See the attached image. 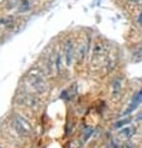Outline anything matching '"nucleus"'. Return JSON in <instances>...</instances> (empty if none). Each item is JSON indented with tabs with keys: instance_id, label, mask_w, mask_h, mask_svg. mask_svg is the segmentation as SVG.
<instances>
[{
	"instance_id": "nucleus-1",
	"label": "nucleus",
	"mask_w": 142,
	"mask_h": 148,
	"mask_svg": "<svg viewBox=\"0 0 142 148\" xmlns=\"http://www.w3.org/2000/svg\"><path fill=\"white\" fill-rule=\"evenodd\" d=\"M23 86L42 98L48 95L50 90L49 77L47 75V73L44 72V69L40 66L39 63L34 64L24 74Z\"/></svg>"
},
{
	"instance_id": "nucleus-2",
	"label": "nucleus",
	"mask_w": 142,
	"mask_h": 148,
	"mask_svg": "<svg viewBox=\"0 0 142 148\" xmlns=\"http://www.w3.org/2000/svg\"><path fill=\"white\" fill-rule=\"evenodd\" d=\"M92 42H93V34H91V33L79 34L76 38V59H74V65L78 69H81V66L84 65L85 59L89 57Z\"/></svg>"
},
{
	"instance_id": "nucleus-3",
	"label": "nucleus",
	"mask_w": 142,
	"mask_h": 148,
	"mask_svg": "<svg viewBox=\"0 0 142 148\" xmlns=\"http://www.w3.org/2000/svg\"><path fill=\"white\" fill-rule=\"evenodd\" d=\"M10 127L13 128V131L18 138L23 140L32 138V133H33L32 121L24 114L13 113V116L10 117Z\"/></svg>"
},
{
	"instance_id": "nucleus-4",
	"label": "nucleus",
	"mask_w": 142,
	"mask_h": 148,
	"mask_svg": "<svg viewBox=\"0 0 142 148\" xmlns=\"http://www.w3.org/2000/svg\"><path fill=\"white\" fill-rule=\"evenodd\" d=\"M61 48L63 58H64V65L65 69L69 70L74 65V59H76V39L73 35H67L65 38L62 39Z\"/></svg>"
},
{
	"instance_id": "nucleus-5",
	"label": "nucleus",
	"mask_w": 142,
	"mask_h": 148,
	"mask_svg": "<svg viewBox=\"0 0 142 148\" xmlns=\"http://www.w3.org/2000/svg\"><path fill=\"white\" fill-rule=\"evenodd\" d=\"M35 9H37V4L33 0H17L15 14L18 16L30 15Z\"/></svg>"
},
{
	"instance_id": "nucleus-6",
	"label": "nucleus",
	"mask_w": 142,
	"mask_h": 148,
	"mask_svg": "<svg viewBox=\"0 0 142 148\" xmlns=\"http://www.w3.org/2000/svg\"><path fill=\"white\" fill-rule=\"evenodd\" d=\"M122 87H123V75H114L111 78L110 82V89H111V97L112 99H119L122 94Z\"/></svg>"
},
{
	"instance_id": "nucleus-7",
	"label": "nucleus",
	"mask_w": 142,
	"mask_h": 148,
	"mask_svg": "<svg viewBox=\"0 0 142 148\" xmlns=\"http://www.w3.org/2000/svg\"><path fill=\"white\" fill-rule=\"evenodd\" d=\"M141 103H142V88L138 89L137 92H134V94L132 95V99H131L130 106L127 107V109L123 112L122 116H128V114H131L138 106L141 104Z\"/></svg>"
},
{
	"instance_id": "nucleus-8",
	"label": "nucleus",
	"mask_w": 142,
	"mask_h": 148,
	"mask_svg": "<svg viewBox=\"0 0 142 148\" xmlns=\"http://www.w3.org/2000/svg\"><path fill=\"white\" fill-rule=\"evenodd\" d=\"M137 132V128L136 125H128V127H125L122 129H119L118 134H117V138L118 139H122V140H131L134 137Z\"/></svg>"
},
{
	"instance_id": "nucleus-9",
	"label": "nucleus",
	"mask_w": 142,
	"mask_h": 148,
	"mask_svg": "<svg viewBox=\"0 0 142 148\" xmlns=\"http://www.w3.org/2000/svg\"><path fill=\"white\" fill-rule=\"evenodd\" d=\"M93 132H94V128H93L92 125H83V128H82V139H83L84 142L88 140L92 137Z\"/></svg>"
},
{
	"instance_id": "nucleus-10",
	"label": "nucleus",
	"mask_w": 142,
	"mask_h": 148,
	"mask_svg": "<svg viewBox=\"0 0 142 148\" xmlns=\"http://www.w3.org/2000/svg\"><path fill=\"white\" fill-rule=\"evenodd\" d=\"M73 132H74V121L73 119H69L65 123V125H64V134L67 137H70V136L73 134Z\"/></svg>"
},
{
	"instance_id": "nucleus-11",
	"label": "nucleus",
	"mask_w": 142,
	"mask_h": 148,
	"mask_svg": "<svg viewBox=\"0 0 142 148\" xmlns=\"http://www.w3.org/2000/svg\"><path fill=\"white\" fill-rule=\"evenodd\" d=\"M132 59L133 62H140L142 60V47H137L132 51Z\"/></svg>"
},
{
	"instance_id": "nucleus-12",
	"label": "nucleus",
	"mask_w": 142,
	"mask_h": 148,
	"mask_svg": "<svg viewBox=\"0 0 142 148\" xmlns=\"http://www.w3.org/2000/svg\"><path fill=\"white\" fill-rule=\"evenodd\" d=\"M134 23H136L137 27L142 28V9H140V12L136 14V18H134Z\"/></svg>"
},
{
	"instance_id": "nucleus-13",
	"label": "nucleus",
	"mask_w": 142,
	"mask_h": 148,
	"mask_svg": "<svg viewBox=\"0 0 142 148\" xmlns=\"http://www.w3.org/2000/svg\"><path fill=\"white\" fill-rule=\"evenodd\" d=\"M130 118H127V119H123V121H118V122H116V123L112 125V128H121V127H123L126 123H130Z\"/></svg>"
},
{
	"instance_id": "nucleus-14",
	"label": "nucleus",
	"mask_w": 142,
	"mask_h": 148,
	"mask_svg": "<svg viewBox=\"0 0 142 148\" xmlns=\"http://www.w3.org/2000/svg\"><path fill=\"white\" fill-rule=\"evenodd\" d=\"M127 3L138 9H142V0H127Z\"/></svg>"
},
{
	"instance_id": "nucleus-15",
	"label": "nucleus",
	"mask_w": 142,
	"mask_h": 148,
	"mask_svg": "<svg viewBox=\"0 0 142 148\" xmlns=\"http://www.w3.org/2000/svg\"><path fill=\"white\" fill-rule=\"evenodd\" d=\"M137 121H142V112H141V113L137 116Z\"/></svg>"
},
{
	"instance_id": "nucleus-16",
	"label": "nucleus",
	"mask_w": 142,
	"mask_h": 148,
	"mask_svg": "<svg viewBox=\"0 0 142 148\" xmlns=\"http://www.w3.org/2000/svg\"><path fill=\"white\" fill-rule=\"evenodd\" d=\"M0 148H3V147H1V146H0Z\"/></svg>"
}]
</instances>
